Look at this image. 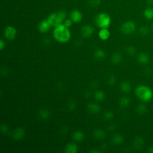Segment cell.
<instances>
[{
  "label": "cell",
  "instance_id": "obj_21",
  "mask_svg": "<svg viewBox=\"0 0 153 153\" xmlns=\"http://www.w3.org/2000/svg\"><path fill=\"white\" fill-rule=\"evenodd\" d=\"M112 142L115 145L121 144L124 141V137L121 134H114L112 137Z\"/></svg>",
  "mask_w": 153,
  "mask_h": 153
},
{
  "label": "cell",
  "instance_id": "obj_29",
  "mask_svg": "<svg viewBox=\"0 0 153 153\" xmlns=\"http://www.w3.org/2000/svg\"><path fill=\"white\" fill-rule=\"evenodd\" d=\"M114 113L111 111H106L103 114V118L106 120H108L112 119L114 118Z\"/></svg>",
  "mask_w": 153,
  "mask_h": 153
},
{
  "label": "cell",
  "instance_id": "obj_36",
  "mask_svg": "<svg viewBox=\"0 0 153 153\" xmlns=\"http://www.w3.org/2000/svg\"><path fill=\"white\" fill-rule=\"evenodd\" d=\"M5 42H4L2 39H1V40L0 41V50H2L5 48Z\"/></svg>",
  "mask_w": 153,
  "mask_h": 153
},
{
  "label": "cell",
  "instance_id": "obj_1",
  "mask_svg": "<svg viewBox=\"0 0 153 153\" xmlns=\"http://www.w3.org/2000/svg\"><path fill=\"white\" fill-rule=\"evenodd\" d=\"M53 35L55 40L61 43L68 42L71 37L69 27L65 26L63 23L54 27Z\"/></svg>",
  "mask_w": 153,
  "mask_h": 153
},
{
  "label": "cell",
  "instance_id": "obj_38",
  "mask_svg": "<svg viewBox=\"0 0 153 153\" xmlns=\"http://www.w3.org/2000/svg\"><path fill=\"white\" fill-rule=\"evenodd\" d=\"M1 74H2V75H6L7 74H8V71H7V68H2L1 69Z\"/></svg>",
  "mask_w": 153,
  "mask_h": 153
},
{
  "label": "cell",
  "instance_id": "obj_2",
  "mask_svg": "<svg viewBox=\"0 0 153 153\" xmlns=\"http://www.w3.org/2000/svg\"><path fill=\"white\" fill-rule=\"evenodd\" d=\"M136 97L144 102L150 101L153 97L152 90L148 86L140 85L137 86L134 91Z\"/></svg>",
  "mask_w": 153,
  "mask_h": 153
},
{
  "label": "cell",
  "instance_id": "obj_19",
  "mask_svg": "<svg viewBox=\"0 0 153 153\" xmlns=\"http://www.w3.org/2000/svg\"><path fill=\"white\" fill-rule=\"evenodd\" d=\"M120 88L121 91L124 93H128L131 90V86L130 84L127 81H123L121 82Z\"/></svg>",
  "mask_w": 153,
  "mask_h": 153
},
{
  "label": "cell",
  "instance_id": "obj_31",
  "mask_svg": "<svg viewBox=\"0 0 153 153\" xmlns=\"http://www.w3.org/2000/svg\"><path fill=\"white\" fill-rule=\"evenodd\" d=\"M101 3V0H88V4L90 7H96Z\"/></svg>",
  "mask_w": 153,
  "mask_h": 153
},
{
  "label": "cell",
  "instance_id": "obj_27",
  "mask_svg": "<svg viewBox=\"0 0 153 153\" xmlns=\"http://www.w3.org/2000/svg\"><path fill=\"white\" fill-rule=\"evenodd\" d=\"M76 108V103L74 100H71L67 104V109L69 111H74Z\"/></svg>",
  "mask_w": 153,
  "mask_h": 153
},
{
  "label": "cell",
  "instance_id": "obj_12",
  "mask_svg": "<svg viewBox=\"0 0 153 153\" xmlns=\"http://www.w3.org/2000/svg\"><path fill=\"white\" fill-rule=\"evenodd\" d=\"M98 35L100 39L103 41H106L110 36V32L108 30V28H102L100 29L99 31Z\"/></svg>",
  "mask_w": 153,
  "mask_h": 153
},
{
  "label": "cell",
  "instance_id": "obj_35",
  "mask_svg": "<svg viewBox=\"0 0 153 153\" xmlns=\"http://www.w3.org/2000/svg\"><path fill=\"white\" fill-rule=\"evenodd\" d=\"M115 128H116V126L114 123L109 124L108 125V129L109 131H113V130H115Z\"/></svg>",
  "mask_w": 153,
  "mask_h": 153
},
{
  "label": "cell",
  "instance_id": "obj_11",
  "mask_svg": "<svg viewBox=\"0 0 153 153\" xmlns=\"http://www.w3.org/2000/svg\"><path fill=\"white\" fill-rule=\"evenodd\" d=\"M137 59L138 62L141 65H146L148 63V62L149 60V56L148 55L147 53H144V52L140 53L137 55Z\"/></svg>",
  "mask_w": 153,
  "mask_h": 153
},
{
  "label": "cell",
  "instance_id": "obj_22",
  "mask_svg": "<svg viewBox=\"0 0 153 153\" xmlns=\"http://www.w3.org/2000/svg\"><path fill=\"white\" fill-rule=\"evenodd\" d=\"M130 103V99L126 96L121 97L119 100V105L122 108H126Z\"/></svg>",
  "mask_w": 153,
  "mask_h": 153
},
{
  "label": "cell",
  "instance_id": "obj_9",
  "mask_svg": "<svg viewBox=\"0 0 153 153\" xmlns=\"http://www.w3.org/2000/svg\"><path fill=\"white\" fill-rule=\"evenodd\" d=\"M70 19L74 23H79L82 19V14L78 10H74L70 13Z\"/></svg>",
  "mask_w": 153,
  "mask_h": 153
},
{
  "label": "cell",
  "instance_id": "obj_30",
  "mask_svg": "<svg viewBox=\"0 0 153 153\" xmlns=\"http://www.w3.org/2000/svg\"><path fill=\"white\" fill-rule=\"evenodd\" d=\"M149 28L147 26H142L139 29V32L141 35H146L149 33Z\"/></svg>",
  "mask_w": 153,
  "mask_h": 153
},
{
  "label": "cell",
  "instance_id": "obj_42",
  "mask_svg": "<svg viewBox=\"0 0 153 153\" xmlns=\"http://www.w3.org/2000/svg\"><path fill=\"white\" fill-rule=\"evenodd\" d=\"M148 152H151V153H153V146H151L149 149H148Z\"/></svg>",
  "mask_w": 153,
  "mask_h": 153
},
{
  "label": "cell",
  "instance_id": "obj_33",
  "mask_svg": "<svg viewBox=\"0 0 153 153\" xmlns=\"http://www.w3.org/2000/svg\"><path fill=\"white\" fill-rule=\"evenodd\" d=\"M1 130L2 133L5 134H8L9 133V131H10L8 126L7 124H2L1 126Z\"/></svg>",
  "mask_w": 153,
  "mask_h": 153
},
{
  "label": "cell",
  "instance_id": "obj_32",
  "mask_svg": "<svg viewBox=\"0 0 153 153\" xmlns=\"http://www.w3.org/2000/svg\"><path fill=\"white\" fill-rule=\"evenodd\" d=\"M116 82L115 76L114 75H111L108 76L107 79V82L109 85H113Z\"/></svg>",
  "mask_w": 153,
  "mask_h": 153
},
{
  "label": "cell",
  "instance_id": "obj_17",
  "mask_svg": "<svg viewBox=\"0 0 153 153\" xmlns=\"http://www.w3.org/2000/svg\"><path fill=\"white\" fill-rule=\"evenodd\" d=\"M122 59H123V57L121 53L117 52L112 54L111 59V61L112 64L117 65L121 63V62L122 61Z\"/></svg>",
  "mask_w": 153,
  "mask_h": 153
},
{
  "label": "cell",
  "instance_id": "obj_25",
  "mask_svg": "<svg viewBox=\"0 0 153 153\" xmlns=\"http://www.w3.org/2000/svg\"><path fill=\"white\" fill-rule=\"evenodd\" d=\"M94 98L98 101H102L105 99V94L101 90H97L94 94Z\"/></svg>",
  "mask_w": 153,
  "mask_h": 153
},
{
  "label": "cell",
  "instance_id": "obj_7",
  "mask_svg": "<svg viewBox=\"0 0 153 153\" xmlns=\"http://www.w3.org/2000/svg\"><path fill=\"white\" fill-rule=\"evenodd\" d=\"M94 32V27L90 25H86L82 27L81 29V34L82 37L84 38H88L93 35Z\"/></svg>",
  "mask_w": 153,
  "mask_h": 153
},
{
  "label": "cell",
  "instance_id": "obj_18",
  "mask_svg": "<svg viewBox=\"0 0 153 153\" xmlns=\"http://www.w3.org/2000/svg\"><path fill=\"white\" fill-rule=\"evenodd\" d=\"M39 117L43 120H47L50 117V112L47 109H41L38 111Z\"/></svg>",
  "mask_w": 153,
  "mask_h": 153
},
{
  "label": "cell",
  "instance_id": "obj_43",
  "mask_svg": "<svg viewBox=\"0 0 153 153\" xmlns=\"http://www.w3.org/2000/svg\"><path fill=\"white\" fill-rule=\"evenodd\" d=\"M152 30H153V25H152Z\"/></svg>",
  "mask_w": 153,
  "mask_h": 153
},
{
  "label": "cell",
  "instance_id": "obj_23",
  "mask_svg": "<svg viewBox=\"0 0 153 153\" xmlns=\"http://www.w3.org/2000/svg\"><path fill=\"white\" fill-rule=\"evenodd\" d=\"M143 16L148 20L153 19V8L151 7L146 8L143 11Z\"/></svg>",
  "mask_w": 153,
  "mask_h": 153
},
{
  "label": "cell",
  "instance_id": "obj_8",
  "mask_svg": "<svg viewBox=\"0 0 153 153\" xmlns=\"http://www.w3.org/2000/svg\"><path fill=\"white\" fill-rule=\"evenodd\" d=\"M51 27V26L47 19L42 20L38 24V30L41 33H42L48 32Z\"/></svg>",
  "mask_w": 153,
  "mask_h": 153
},
{
  "label": "cell",
  "instance_id": "obj_37",
  "mask_svg": "<svg viewBox=\"0 0 153 153\" xmlns=\"http://www.w3.org/2000/svg\"><path fill=\"white\" fill-rule=\"evenodd\" d=\"M97 85H98V84H97V81H92L91 82V87L92 88H96L97 87Z\"/></svg>",
  "mask_w": 153,
  "mask_h": 153
},
{
  "label": "cell",
  "instance_id": "obj_39",
  "mask_svg": "<svg viewBox=\"0 0 153 153\" xmlns=\"http://www.w3.org/2000/svg\"><path fill=\"white\" fill-rule=\"evenodd\" d=\"M43 42L44 43V44H49L50 42V39H49V38H45V39H43Z\"/></svg>",
  "mask_w": 153,
  "mask_h": 153
},
{
  "label": "cell",
  "instance_id": "obj_20",
  "mask_svg": "<svg viewBox=\"0 0 153 153\" xmlns=\"http://www.w3.org/2000/svg\"><path fill=\"white\" fill-rule=\"evenodd\" d=\"M72 139L76 142H81L82 141L84 138V134L83 132L79 130H76L75 131L72 135Z\"/></svg>",
  "mask_w": 153,
  "mask_h": 153
},
{
  "label": "cell",
  "instance_id": "obj_34",
  "mask_svg": "<svg viewBox=\"0 0 153 153\" xmlns=\"http://www.w3.org/2000/svg\"><path fill=\"white\" fill-rule=\"evenodd\" d=\"M72 23H73V21L71 19H66L64 22H63V25L65 26H66V27H69L72 26Z\"/></svg>",
  "mask_w": 153,
  "mask_h": 153
},
{
  "label": "cell",
  "instance_id": "obj_16",
  "mask_svg": "<svg viewBox=\"0 0 153 153\" xmlns=\"http://www.w3.org/2000/svg\"><path fill=\"white\" fill-rule=\"evenodd\" d=\"M133 145L136 149H140L143 146L144 141L141 137L137 136L134 139Z\"/></svg>",
  "mask_w": 153,
  "mask_h": 153
},
{
  "label": "cell",
  "instance_id": "obj_5",
  "mask_svg": "<svg viewBox=\"0 0 153 153\" xmlns=\"http://www.w3.org/2000/svg\"><path fill=\"white\" fill-rule=\"evenodd\" d=\"M136 30V24L133 21H127L123 23L120 26V30L126 35H129Z\"/></svg>",
  "mask_w": 153,
  "mask_h": 153
},
{
  "label": "cell",
  "instance_id": "obj_13",
  "mask_svg": "<svg viewBox=\"0 0 153 153\" xmlns=\"http://www.w3.org/2000/svg\"><path fill=\"white\" fill-rule=\"evenodd\" d=\"M87 110L92 113V114H96L100 112V107L99 105L95 103H90L87 106Z\"/></svg>",
  "mask_w": 153,
  "mask_h": 153
},
{
  "label": "cell",
  "instance_id": "obj_3",
  "mask_svg": "<svg viewBox=\"0 0 153 153\" xmlns=\"http://www.w3.org/2000/svg\"><path fill=\"white\" fill-rule=\"evenodd\" d=\"M66 13L64 10H60L56 13L51 14L47 20L50 23L51 26L56 27L59 25L63 24L64 21L66 20Z\"/></svg>",
  "mask_w": 153,
  "mask_h": 153
},
{
  "label": "cell",
  "instance_id": "obj_24",
  "mask_svg": "<svg viewBox=\"0 0 153 153\" xmlns=\"http://www.w3.org/2000/svg\"><path fill=\"white\" fill-rule=\"evenodd\" d=\"M105 51L102 49H97L94 52V57L98 60H102L105 57Z\"/></svg>",
  "mask_w": 153,
  "mask_h": 153
},
{
  "label": "cell",
  "instance_id": "obj_41",
  "mask_svg": "<svg viewBox=\"0 0 153 153\" xmlns=\"http://www.w3.org/2000/svg\"><path fill=\"white\" fill-rule=\"evenodd\" d=\"M146 2L149 5H153V0H146Z\"/></svg>",
  "mask_w": 153,
  "mask_h": 153
},
{
  "label": "cell",
  "instance_id": "obj_28",
  "mask_svg": "<svg viewBox=\"0 0 153 153\" xmlns=\"http://www.w3.org/2000/svg\"><path fill=\"white\" fill-rule=\"evenodd\" d=\"M126 53L130 56H133L136 53V49L135 48V47L133 46H131V45L128 46L126 48Z\"/></svg>",
  "mask_w": 153,
  "mask_h": 153
},
{
  "label": "cell",
  "instance_id": "obj_10",
  "mask_svg": "<svg viewBox=\"0 0 153 153\" xmlns=\"http://www.w3.org/2000/svg\"><path fill=\"white\" fill-rule=\"evenodd\" d=\"M25 131L22 127L16 128L12 133V136L14 140H21L25 136Z\"/></svg>",
  "mask_w": 153,
  "mask_h": 153
},
{
  "label": "cell",
  "instance_id": "obj_6",
  "mask_svg": "<svg viewBox=\"0 0 153 153\" xmlns=\"http://www.w3.org/2000/svg\"><path fill=\"white\" fill-rule=\"evenodd\" d=\"M4 35L7 39L13 40L17 35V30L14 27L12 26H8L4 29Z\"/></svg>",
  "mask_w": 153,
  "mask_h": 153
},
{
  "label": "cell",
  "instance_id": "obj_26",
  "mask_svg": "<svg viewBox=\"0 0 153 153\" xmlns=\"http://www.w3.org/2000/svg\"><path fill=\"white\" fill-rule=\"evenodd\" d=\"M146 111H147V108L144 104L140 103L136 107V111L139 114H143L146 112Z\"/></svg>",
  "mask_w": 153,
  "mask_h": 153
},
{
  "label": "cell",
  "instance_id": "obj_4",
  "mask_svg": "<svg viewBox=\"0 0 153 153\" xmlns=\"http://www.w3.org/2000/svg\"><path fill=\"white\" fill-rule=\"evenodd\" d=\"M95 23L100 29L108 28L110 26L111 19L109 14L105 13H100L95 17Z\"/></svg>",
  "mask_w": 153,
  "mask_h": 153
},
{
  "label": "cell",
  "instance_id": "obj_40",
  "mask_svg": "<svg viewBox=\"0 0 153 153\" xmlns=\"http://www.w3.org/2000/svg\"><path fill=\"white\" fill-rule=\"evenodd\" d=\"M90 152H91V153H99L100 151H97V150L93 149V150H90Z\"/></svg>",
  "mask_w": 153,
  "mask_h": 153
},
{
  "label": "cell",
  "instance_id": "obj_15",
  "mask_svg": "<svg viewBox=\"0 0 153 153\" xmlns=\"http://www.w3.org/2000/svg\"><path fill=\"white\" fill-rule=\"evenodd\" d=\"M78 151V146L75 143H69L65 148V152L66 153H76Z\"/></svg>",
  "mask_w": 153,
  "mask_h": 153
},
{
  "label": "cell",
  "instance_id": "obj_14",
  "mask_svg": "<svg viewBox=\"0 0 153 153\" xmlns=\"http://www.w3.org/2000/svg\"><path fill=\"white\" fill-rule=\"evenodd\" d=\"M93 136L96 139H103L106 137V132L102 129L97 128L93 131Z\"/></svg>",
  "mask_w": 153,
  "mask_h": 153
}]
</instances>
